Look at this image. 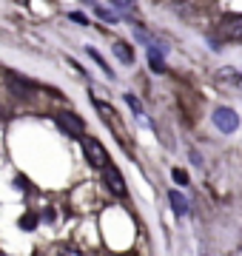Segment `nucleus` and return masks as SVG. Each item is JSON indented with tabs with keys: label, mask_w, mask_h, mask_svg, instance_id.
<instances>
[{
	"label": "nucleus",
	"mask_w": 242,
	"mask_h": 256,
	"mask_svg": "<svg viewBox=\"0 0 242 256\" xmlns=\"http://www.w3.org/2000/svg\"><path fill=\"white\" fill-rule=\"evenodd\" d=\"M83 148H86V156L92 160V165H97V168L108 165V154H106L102 142H97L94 137H83Z\"/></svg>",
	"instance_id": "1"
},
{
	"label": "nucleus",
	"mask_w": 242,
	"mask_h": 256,
	"mask_svg": "<svg viewBox=\"0 0 242 256\" xmlns=\"http://www.w3.org/2000/svg\"><path fill=\"white\" fill-rule=\"evenodd\" d=\"M214 126L222 131V134H231V131H236V126H240V117L234 114L231 108H216L214 111Z\"/></svg>",
	"instance_id": "2"
},
{
	"label": "nucleus",
	"mask_w": 242,
	"mask_h": 256,
	"mask_svg": "<svg viewBox=\"0 0 242 256\" xmlns=\"http://www.w3.org/2000/svg\"><path fill=\"white\" fill-rule=\"evenodd\" d=\"M57 122H60V128H63L68 137H80L83 128H86L83 120L77 117V114H72V111H60V114H57Z\"/></svg>",
	"instance_id": "3"
},
{
	"label": "nucleus",
	"mask_w": 242,
	"mask_h": 256,
	"mask_svg": "<svg viewBox=\"0 0 242 256\" xmlns=\"http://www.w3.org/2000/svg\"><path fill=\"white\" fill-rule=\"evenodd\" d=\"M220 32H222L228 40H242V14H231L220 23Z\"/></svg>",
	"instance_id": "4"
},
{
	"label": "nucleus",
	"mask_w": 242,
	"mask_h": 256,
	"mask_svg": "<svg viewBox=\"0 0 242 256\" xmlns=\"http://www.w3.org/2000/svg\"><path fill=\"white\" fill-rule=\"evenodd\" d=\"M6 80H9V86H12V92L18 94V97H32V94H34V86H32V82L28 80H23V77H20V74H6Z\"/></svg>",
	"instance_id": "5"
},
{
	"label": "nucleus",
	"mask_w": 242,
	"mask_h": 256,
	"mask_svg": "<svg viewBox=\"0 0 242 256\" xmlns=\"http://www.w3.org/2000/svg\"><path fill=\"white\" fill-rule=\"evenodd\" d=\"M102 174H106V185H108V188H112L114 194H126V185H122V180H120V171H117V168H112V165H106V168H102Z\"/></svg>",
	"instance_id": "6"
},
{
	"label": "nucleus",
	"mask_w": 242,
	"mask_h": 256,
	"mask_svg": "<svg viewBox=\"0 0 242 256\" xmlns=\"http://www.w3.org/2000/svg\"><path fill=\"white\" fill-rule=\"evenodd\" d=\"M168 202H171V208H174V214H177V216H186V214H188V200L180 191L168 194Z\"/></svg>",
	"instance_id": "7"
},
{
	"label": "nucleus",
	"mask_w": 242,
	"mask_h": 256,
	"mask_svg": "<svg viewBox=\"0 0 242 256\" xmlns=\"http://www.w3.org/2000/svg\"><path fill=\"white\" fill-rule=\"evenodd\" d=\"M148 60H151V68H154L157 74L166 72V60H162V54H160L157 46H148Z\"/></svg>",
	"instance_id": "8"
},
{
	"label": "nucleus",
	"mask_w": 242,
	"mask_h": 256,
	"mask_svg": "<svg viewBox=\"0 0 242 256\" xmlns=\"http://www.w3.org/2000/svg\"><path fill=\"white\" fill-rule=\"evenodd\" d=\"M114 54L120 57L122 63H134V52H131V46L128 43H122V40L120 43H114Z\"/></svg>",
	"instance_id": "9"
},
{
	"label": "nucleus",
	"mask_w": 242,
	"mask_h": 256,
	"mask_svg": "<svg viewBox=\"0 0 242 256\" xmlns=\"http://www.w3.org/2000/svg\"><path fill=\"white\" fill-rule=\"evenodd\" d=\"M174 180H177L180 185H188V174L182 171V168H174Z\"/></svg>",
	"instance_id": "10"
},
{
	"label": "nucleus",
	"mask_w": 242,
	"mask_h": 256,
	"mask_svg": "<svg viewBox=\"0 0 242 256\" xmlns=\"http://www.w3.org/2000/svg\"><path fill=\"white\" fill-rule=\"evenodd\" d=\"M126 102H128V106H131V111H134V114H137V117H140V114H142V108H140V102L134 100V97H126Z\"/></svg>",
	"instance_id": "11"
},
{
	"label": "nucleus",
	"mask_w": 242,
	"mask_h": 256,
	"mask_svg": "<svg viewBox=\"0 0 242 256\" xmlns=\"http://www.w3.org/2000/svg\"><path fill=\"white\" fill-rule=\"evenodd\" d=\"M68 18L74 20V23H80V26H86V23H88V20H86V14H80V12H72Z\"/></svg>",
	"instance_id": "12"
},
{
	"label": "nucleus",
	"mask_w": 242,
	"mask_h": 256,
	"mask_svg": "<svg viewBox=\"0 0 242 256\" xmlns=\"http://www.w3.org/2000/svg\"><path fill=\"white\" fill-rule=\"evenodd\" d=\"M114 6H120V9H134V0H114Z\"/></svg>",
	"instance_id": "13"
},
{
	"label": "nucleus",
	"mask_w": 242,
	"mask_h": 256,
	"mask_svg": "<svg viewBox=\"0 0 242 256\" xmlns=\"http://www.w3.org/2000/svg\"><path fill=\"white\" fill-rule=\"evenodd\" d=\"M18 3H28V0H18Z\"/></svg>",
	"instance_id": "14"
}]
</instances>
